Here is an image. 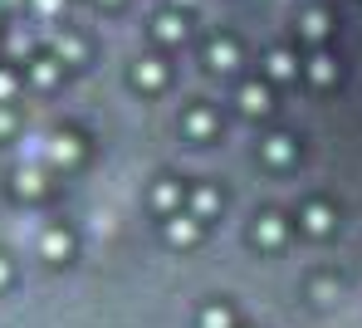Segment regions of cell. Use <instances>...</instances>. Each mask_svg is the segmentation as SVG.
I'll use <instances>...</instances> for the list:
<instances>
[{
  "label": "cell",
  "mask_w": 362,
  "mask_h": 328,
  "mask_svg": "<svg viewBox=\"0 0 362 328\" xmlns=\"http://www.w3.org/2000/svg\"><path fill=\"white\" fill-rule=\"evenodd\" d=\"M196 235H201V226H196L191 216H172V226H167V240H172V245H191Z\"/></svg>",
  "instance_id": "1"
},
{
  "label": "cell",
  "mask_w": 362,
  "mask_h": 328,
  "mask_svg": "<svg viewBox=\"0 0 362 328\" xmlns=\"http://www.w3.org/2000/svg\"><path fill=\"white\" fill-rule=\"evenodd\" d=\"M240 108L245 113H264V108H269V88H264V83H245L240 88Z\"/></svg>",
  "instance_id": "2"
},
{
  "label": "cell",
  "mask_w": 362,
  "mask_h": 328,
  "mask_svg": "<svg viewBox=\"0 0 362 328\" xmlns=\"http://www.w3.org/2000/svg\"><path fill=\"white\" fill-rule=\"evenodd\" d=\"M255 240H259V245H279V240H284V221H279V216H264V221L255 226Z\"/></svg>",
  "instance_id": "3"
},
{
  "label": "cell",
  "mask_w": 362,
  "mask_h": 328,
  "mask_svg": "<svg viewBox=\"0 0 362 328\" xmlns=\"http://www.w3.org/2000/svg\"><path fill=\"white\" fill-rule=\"evenodd\" d=\"M333 74H338V64H333L328 54H313V59H308V78H313V83H333Z\"/></svg>",
  "instance_id": "4"
},
{
  "label": "cell",
  "mask_w": 362,
  "mask_h": 328,
  "mask_svg": "<svg viewBox=\"0 0 362 328\" xmlns=\"http://www.w3.org/2000/svg\"><path fill=\"white\" fill-rule=\"evenodd\" d=\"M303 226H308L313 235H323V230L333 226V211H328V206H308V211H303Z\"/></svg>",
  "instance_id": "5"
},
{
  "label": "cell",
  "mask_w": 362,
  "mask_h": 328,
  "mask_svg": "<svg viewBox=\"0 0 362 328\" xmlns=\"http://www.w3.org/2000/svg\"><path fill=\"white\" fill-rule=\"evenodd\" d=\"M211 69H235V45L230 40H216L211 45Z\"/></svg>",
  "instance_id": "6"
},
{
  "label": "cell",
  "mask_w": 362,
  "mask_h": 328,
  "mask_svg": "<svg viewBox=\"0 0 362 328\" xmlns=\"http://www.w3.org/2000/svg\"><path fill=\"white\" fill-rule=\"evenodd\" d=\"M264 69H269V78H289V74H294V54H284V49H274V54L264 59Z\"/></svg>",
  "instance_id": "7"
},
{
  "label": "cell",
  "mask_w": 362,
  "mask_h": 328,
  "mask_svg": "<svg viewBox=\"0 0 362 328\" xmlns=\"http://www.w3.org/2000/svg\"><path fill=\"white\" fill-rule=\"evenodd\" d=\"M303 35H308V40H323V35H328V15H323V10H308V15H303V25H299Z\"/></svg>",
  "instance_id": "8"
},
{
  "label": "cell",
  "mask_w": 362,
  "mask_h": 328,
  "mask_svg": "<svg viewBox=\"0 0 362 328\" xmlns=\"http://www.w3.org/2000/svg\"><path fill=\"white\" fill-rule=\"evenodd\" d=\"M74 157H78V142L74 137H54L49 142V162H74Z\"/></svg>",
  "instance_id": "9"
},
{
  "label": "cell",
  "mask_w": 362,
  "mask_h": 328,
  "mask_svg": "<svg viewBox=\"0 0 362 328\" xmlns=\"http://www.w3.org/2000/svg\"><path fill=\"white\" fill-rule=\"evenodd\" d=\"M40 250H45L49 260H59V255H69V235H64V230H49V235L40 240Z\"/></svg>",
  "instance_id": "10"
},
{
  "label": "cell",
  "mask_w": 362,
  "mask_h": 328,
  "mask_svg": "<svg viewBox=\"0 0 362 328\" xmlns=\"http://www.w3.org/2000/svg\"><path fill=\"white\" fill-rule=\"evenodd\" d=\"M157 35H162V40H181V35H186V20H177V15H157Z\"/></svg>",
  "instance_id": "11"
},
{
  "label": "cell",
  "mask_w": 362,
  "mask_h": 328,
  "mask_svg": "<svg viewBox=\"0 0 362 328\" xmlns=\"http://www.w3.org/2000/svg\"><path fill=\"white\" fill-rule=\"evenodd\" d=\"M264 157H269V162H289V157H294L289 137H269V142H264Z\"/></svg>",
  "instance_id": "12"
},
{
  "label": "cell",
  "mask_w": 362,
  "mask_h": 328,
  "mask_svg": "<svg viewBox=\"0 0 362 328\" xmlns=\"http://www.w3.org/2000/svg\"><path fill=\"white\" fill-rule=\"evenodd\" d=\"M132 78H137V83H147V88H157V83H162V64H152V59H147V64H137Z\"/></svg>",
  "instance_id": "13"
},
{
  "label": "cell",
  "mask_w": 362,
  "mask_h": 328,
  "mask_svg": "<svg viewBox=\"0 0 362 328\" xmlns=\"http://www.w3.org/2000/svg\"><path fill=\"white\" fill-rule=\"evenodd\" d=\"M201 328H230V309H206L201 314Z\"/></svg>",
  "instance_id": "14"
},
{
  "label": "cell",
  "mask_w": 362,
  "mask_h": 328,
  "mask_svg": "<svg viewBox=\"0 0 362 328\" xmlns=\"http://www.w3.org/2000/svg\"><path fill=\"white\" fill-rule=\"evenodd\" d=\"M186 128L196 132V137H206V132H211V113H191V118H186Z\"/></svg>",
  "instance_id": "15"
},
{
  "label": "cell",
  "mask_w": 362,
  "mask_h": 328,
  "mask_svg": "<svg viewBox=\"0 0 362 328\" xmlns=\"http://www.w3.org/2000/svg\"><path fill=\"white\" fill-rule=\"evenodd\" d=\"M54 49H59V59H69V64H74V59H78V54H83V49H78V40H59V45H54Z\"/></svg>",
  "instance_id": "16"
},
{
  "label": "cell",
  "mask_w": 362,
  "mask_h": 328,
  "mask_svg": "<svg viewBox=\"0 0 362 328\" xmlns=\"http://www.w3.org/2000/svg\"><path fill=\"white\" fill-rule=\"evenodd\" d=\"M216 211V192H196V216H211Z\"/></svg>",
  "instance_id": "17"
},
{
  "label": "cell",
  "mask_w": 362,
  "mask_h": 328,
  "mask_svg": "<svg viewBox=\"0 0 362 328\" xmlns=\"http://www.w3.org/2000/svg\"><path fill=\"white\" fill-rule=\"evenodd\" d=\"M177 187H172V182H162V187H157V206H177Z\"/></svg>",
  "instance_id": "18"
},
{
  "label": "cell",
  "mask_w": 362,
  "mask_h": 328,
  "mask_svg": "<svg viewBox=\"0 0 362 328\" xmlns=\"http://www.w3.org/2000/svg\"><path fill=\"white\" fill-rule=\"evenodd\" d=\"M20 192H40V172H35V167L20 172Z\"/></svg>",
  "instance_id": "19"
},
{
  "label": "cell",
  "mask_w": 362,
  "mask_h": 328,
  "mask_svg": "<svg viewBox=\"0 0 362 328\" xmlns=\"http://www.w3.org/2000/svg\"><path fill=\"white\" fill-rule=\"evenodd\" d=\"M313 299H323V304H328V299H333V279H318V284H313Z\"/></svg>",
  "instance_id": "20"
},
{
  "label": "cell",
  "mask_w": 362,
  "mask_h": 328,
  "mask_svg": "<svg viewBox=\"0 0 362 328\" xmlns=\"http://www.w3.org/2000/svg\"><path fill=\"white\" fill-rule=\"evenodd\" d=\"M35 78H40V83H49V78H54V64H49V59H40V64H35Z\"/></svg>",
  "instance_id": "21"
},
{
  "label": "cell",
  "mask_w": 362,
  "mask_h": 328,
  "mask_svg": "<svg viewBox=\"0 0 362 328\" xmlns=\"http://www.w3.org/2000/svg\"><path fill=\"white\" fill-rule=\"evenodd\" d=\"M10 88H15V78H10V74H0V98H10Z\"/></svg>",
  "instance_id": "22"
},
{
  "label": "cell",
  "mask_w": 362,
  "mask_h": 328,
  "mask_svg": "<svg viewBox=\"0 0 362 328\" xmlns=\"http://www.w3.org/2000/svg\"><path fill=\"white\" fill-rule=\"evenodd\" d=\"M54 5H59V0H40V10H54Z\"/></svg>",
  "instance_id": "23"
},
{
  "label": "cell",
  "mask_w": 362,
  "mask_h": 328,
  "mask_svg": "<svg viewBox=\"0 0 362 328\" xmlns=\"http://www.w3.org/2000/svg\"><path fill=\"white\" fill-rule=\"evenodd\" d=\"M5 274H10V269H5V260H0V284H5Z\"/></svg>",
  "instance_id": "24"
},
{
  "label": "cell",
  "mask_w": 362,
  "mask_h": 328,
  "mask_svg": "<svg viewBox=\"0 0 362 328\" xmlns=\"http://www.w3.org/2000/svg\"><path fill=\"white\" fill-rule=\"evenodd\" d=\"M177 5H191V0H177Z\"/></svg>",
  "instance_id": "25"
}]
</instances>
